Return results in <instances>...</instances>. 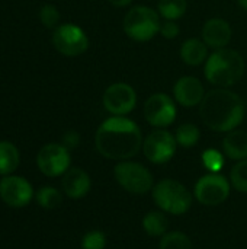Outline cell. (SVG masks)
Returning <instances> with one entry per match:
<instances>
[{"label":"cell","mask_w":247,"mask_h":249,"mask_svg":"<svg viewBox=\"0 0 247 249\" xmlns=\"http://www.w3.org/2000/svg\"><path fill=\"white\" fill-rule=\"evenodd\" d=\"M140 127L127 117L112 115L105 120L95 136L96 150L111 160H130L143 149Z\"/></svg>","instance_id":"1"},{"label":"cell","mask_w":247,"mask_h":249,"mask_svg":"<svg viewBox=\"0 0 247 249\" xmlns=\"http://www.w3.org/2000/svg\"><path fill=\"white\" fill-rule=\"evenodd\" d=\"M245 112L246 107L243 99L226 88H217L207 92L199 105L202 123L217 133L236 130L243 123Z\"/></svg>","instance_id":"2"},{"label":"cell","mask_w":247,"mask_h":249,"mask_svg":"<svg viewBox=\"0 0 247 249\" xmlns=\"http://www.w3.org/2000/svg\"><path fill=\"white\" fill-rule=\"evenodd\" d=\"M205 77L218 88H229L237 83L245 74V58L233 48H220L205 61Z\"/></svg>","instance_id":"3"},{"label":"cell","mask_w":247,"mask_h":249,"mask_svg":"<svg viewBox=\"0 0 247 249\" xmlns=\"http://www.w3.org/2000/svg\"><path fill=\"white\" fill-rule=\"evenodd\" d=\"M162 18L157 10L148 6H134L131 7L122 20L124 32L128 38L146 42L153 39L160 32Z\"/></svg>","instance_id":"4"},{"label":"cell","mask_w":247,"mask_h":249,"mask_svg":"<svg viewBox=\"0 0 247 249\" xmlns=\"http://www.w3.org/2000/svg\"><path fill=\"white\" fill-rule=\"evenodd\" d=\"M153 200L160 210L170 214H185L192 204V196L175 179H163L153 188Z\"/></svg>","instance_id":"5"},{"label":"cell","mask_w":247,"mask_h":249,"mask_svg":"<svg viewBox=\"0 0 247 249\" xmlns=\"http://www.w3.org/2000/svg\"><path fill=\"white\" fill-rule=\"evenodd\" d=\"M116 182L131 194H146L153 188L151 172L138 162L122 160L114 168Z\"/></svg>","instance_id":"6"},{"label":"cell","mask_w":247,"mask_h":249,"mask_svg":"<svg viewBox=\"0 0 247 249\" xmlns=\"http://www.w3.org/2000/svg\"><path fill=\"white\" fill-rule=\"evenodd\" d=\"M52 45L63 55L77 57L87 51L89 38L80 26L74 23H63L54 29Z\"/></svg>","instance_id":"7"},{"label":"cell","mask_w":247,"mask_h":249,"mask_svg":"<svg viewBox=\"0 0 247 249\" xmlns=\"http://www.w3.org/2000/svg\"><path fill=\"white\" fill-rule=\"evenodd\" d=\"M230 182L220 174H208L195 184V198L208 207L223 204L230 196Z\"/></svg>","instance_id":"8"},{"label":"cell","mask_w":247,"mask_h":249,"mask_svg":"<svg viewBox=\"0 0 247 249\" xmlns=\"http://www.w3.org/2000/svg\"><path fill=\"white\" fill-rule=\"evenodd\" d=\"M176 104L175 101L162 92L153 93L144 104V118L156 128H166L176 120Z\"/></svg>","instance_id":"9"},{"label":"cell","mask_w":247,"mask_h":249,"mask_svg":"<svg viewBox=\"0 0 247 249\" xmlns=\"http://www.w3.org/2000/svg\"><path fill=\"white\" fill-rule=\"evenodd\" d=\"M176 139L165 128L151 131L143 142V153L151 163L162 165L169 162L176 152Z\"/></svg>","instance_id":"10"},{"label":"cell","mask_w":247,"mask_h":249,"mask_svg":"<svg viewBox=\"0 0 247 249\" xmlns=\"http://www.w3.org/2000/svg\"><path fill=\"white\" fill-rule=\"evenodd\" d=\"M105 109L111 115L125 117L137 105V93L132 86L124 82L112 83L106 88L102 98Z\"/></svg>","instance_id":"11"},{"label":"cell","mask_w":247,"mask_h":249,"mask_svg":"<svg viewBox=\"0 0 247 249\" xmlns=\"http://www.w3.org/2000/svg\"><path fill=\"white\" fill-rule=\"evenodd\" d=\"M70 152L66 146L58 143L45 144L36 156L39 171L47 177H60L70 169Z\"/></svg>","instance_id":"12"},{"label":"cell","mask_w":247,"mask_h":249,"mask_svg":"<svg viewBox=\"0 0 247 249\" xmlns=\"http://www.w3.org/2000/svg\"><path fill=\"white\" fill-rule=\"evenodd\" d=\"M33 197L32 185L23 178L16 175H6L0 181V198L10 207L19 209L29 204Z\"/></svg>","instance_id":"13"},{"label":"cell","mask_w":247,"mask_h":249,"mask_svg":"<svg viewBox=\"0 0 247 249\" xmlns=\"http://www.w3.org/2000/svg\"><path fill=\"white\" fill-rule=\"evenodd\" d=\"M205 89L202 82L195 76H183L178 79V82L173 86V98L175 101L185 107V108H194L197 105H201L202 99L205 98Z\"/></svg>","instance_id":"14"},{"label":"cell","mask_w":247,"mask_h":249,"mask_svg":"<svg viewBox=\"0 0 247 249\" xmlns=\"http://www.w3.org/2000/svg\"><path fill=\"white\" fill-rule=\"evenodd\" d=\"M233 36V29L226 19L211 18L202 26V41L208 48L220 50L230 44Z\"/></svg>","instance_id":"15"},{"label":"cell","mask_w":247,"mask_h":249,"mask_svg":"<svg viewBox=\"0 0 247 249\" xmlns=\"http://www.w3.org/2000/svg\"><path fill=\"white\" fill-rule=\"evenodd\" d=\"M90 177L80 168H70L61 179L63 191L70 198H82L90 190Z\"/></svg>","instance_id":"16"},{"label":"cell","mask_w":247,"mask_h":249,"mask_svg":"<svg viewBox=\"0 0 247 249\" xmlns=\"http://www.w3.org/2000/svg\"><path fill=\"white\" fill-rule=\"evenodd\" d=\"M223 152L233 160L247 159V133L243 130H231L223 139Z\"/></svg>","instance_id":"17"},{"label":"cell","mask_w":247,"mask_h":249,"mask_svg":"<svg viewBox=\"0 0 247 249\" xmlns=\"http://www.w3.org/2000/svg\"><path fill=\"white\" fill-rule=\"evenodd\" d=\"M208 57V45L199 38H189L181 47V58L188 66H199Z\"/></svg>","instance_id":"18"},{"label":"cell","mask_w":247,"mask_h":249,"mask_svg":"<svg viewBox=\"0 0 247 249\" xmlns=\"http://www.w3.org/2000/svg\"><path fill=\"white\" fill-rule=\"evenodd\" d=\"M19 150L10 142H0V175L6 177L15 172L19 166Z\"/></svg>","instance_id":"19"},{"label":"cell","mask_w":247,"mask_h":249,"mask_svg":"<svg viewBox=\"0 0 247 249\" xmlns=\"http://www.w3.org/2000/svg\"><path fill=\"white\" fill-rule=\"evenodd\" d=\"M188 10V0H159L157 12L165 20H178Z\"/></svg>","instance_id":"20"},{"label":"cell","mask_w":247,"mask_h":249,"mask_svg":"<svg viewBox=\"0 0 247 249\" xmlns=\"http://www.w3.org/2000/svg\"><path fill=\"white\" fill-rule=\"evenodd\" d=\"M169 222L162 212H148L143 219V228L148 236H163Z\"/></svg>","instance_id":"21"},{"label":"cell","mask_w":247,"mask_h":249,"mask_svg":"<svg viewBox=\"0 0 247 249\" xmlns=\"http://www.w3.org/2000/svg\"><path fill=\"white\" fill-rule=\"evenodd\" d=\"M199 137H201V131L192 123L181 124L176 128V134H175L176 143L182 147H194L199 142Z\"/></svg>","instance_id":"22"},{"label":"cell","mask_w":247,"mask_h":249,"mask_svg":"<svg viewBox=\"0 0 247 249\" xmlns=\"http://www.w3.org/2000/svg\"><path fill=\"white\" fill-rule=\"evenodd\" d=\"M159 249H192V242L182 232H169L162 236Z\"/></svg>","instance_id":"23"},{"label":"cell","mask_w":247,"mask_h":249,"mask_svg":"<svg viewBox=\"0 0 247 249\" xmlns=\"http://www.w3.org/2000/svg\"><path fill=\"white\" fill-rule=\"evenodd\" d=\"M36 201L42 209L52 210V209H57L61 204L63 197H61V194H60V191L57 188H54V187H42L36 193Z\"/></svg>","instance_id":"24"},{"label":"cell","mask_w":247,"mask_h":249,"mask_svg":"<svg viewBox=\"0 0 247 249\" xmlns=\"http://www.w3.org/2000/svg\"><path fill=\"white\" fill-rule=\"evenodd\" d=\"M230 182L239 193H247V159L239 160L231 168Z\"/></svg>","instance_id":"25"},{"label":"cell","mask_w":247,"mask_h":249,"mask_svg":"<svg viewBox=\"0 0 247 249\" xmlns=\"http://www.w3.org/2000/svg\"><path fill=\"white\" fill-rule=\"evenodd\" d=\"M202 162L204 166L211 171V174H218L224 166V158L223 153L215 149H208L202 153Z\"/></svg>","instance_id":"26"},{"label":"cell","mask_w":247,"mask_h":249,"mask_svg":"<svg viewBox=\"0 0 247 249\" xmlns=\"http://www.w3.org/2000/svg\"><path fill=\"white\" fill-rule=\"evenodd\" d=\"M39 20L45 28L55 29L60 22V12L55 6L52 4H45L39 10Z\"/></svg>","instance_id":"27"},{"label":"cell","mask_w":247,"mask_h":249,"mask_svg":"<svg viewBox=\"0 0 247 249\" xmlns=\"http://www.w3.org/2000/svg\"><path fill=\"white\" fill-rule=\"evenodd\" d=\"M106 247V236L99 231L87 232L82 239L83 249H103Z\"/></svg>","instance_id":"28"},{"label":"cell","mask_w":247,"mask_h":249,"mask_svg":"<svg viewBox=\"0 0 247 249\" xmlns=\"http://www.w3.org/2000/svg\"><path fill=\"white\" fill-rule=\"evenodd\" d=\"M179 32H181V28L176 23V20H165L160 25V34L166 39H175L179 35Z\"/></svg>","instance_id":"29"},{"label":"cell","mask_w":247,"mask_h":249,"mask_svg":"<svg viewBox=\"0 0 247 249\" xmlns=\"http://www.w3.org/2000/svg\"><path fill=\"white\" fill-rule=\"evenodd\" d=\"M79 140L80 137L76 131H68L63 137V146H66L67 149H74L79 144Z\"/></svg>","instance_id":"30"},{"label":"cell","mask_w":247,"mask_h":249,"mask_svg":"<svg viewBox=\"0 0 247 249\" xmlns=\"http://www.w3.org/2000/svg\"><path fill=\"white\" fill-rule=\"evenodd\" d=\"M112 6H115V7H127V6H130L134 0H108Z\"/></svg>","instance_id":"31"},{"label":"cell","mask_w":247,"mask_h":249,"mask_svg":"<svg viewBox=\"0 0 247 249\" xmlns=\"http://www.w3.org/2000/svg\"><path fill=\"white\" fill-rule=\"evenodd\" d=\"M237 3H239V6H240L242 9L247 10V0H237Z\"/></svg>","instance_id":"32"}]
</instances>
